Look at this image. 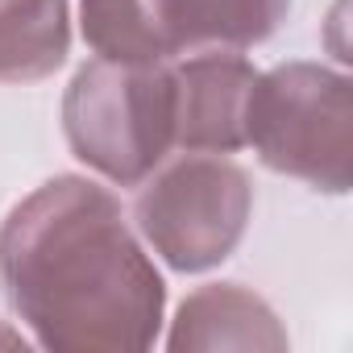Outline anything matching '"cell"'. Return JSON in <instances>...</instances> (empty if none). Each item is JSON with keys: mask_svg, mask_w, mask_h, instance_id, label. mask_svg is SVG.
<instances>
[{"mask_svg": "<svg viewBox=\"0 0 353 353\" xmlns=\"http://www.w3.org/2000/svg\"><path fill=\"white\" fill-rule=\"evenodd\" d=\"M0 291L59 353H141L166 312V283L121 200L83 174H54L5 216Z\"/></svg>", "mask_w": 353, "mask_h": 353, "instance_id": "6da1fadb", "label": "cell"}, {"mask_svg": "<svg viewBox=\"0 0 353 353\" xmlns=\"http://www.w3.org/2000/svg\"><path fill=\"white\" fill-rule=\"evenodd\" d=\"M63 133L83 166L117 188H137L174 150V71L96 54L63 96Z\"/></svg>", "mask_w": 353, "mask_h": 353, "instance_id": "7a4b0ae2", "label": "cell"}, {"mask_svg": "<svg viewBox=\"0 0 353 353\" xmlns=\"http://www.w3.org/2000/svg\"><path fill=\"white\" fill-rule=\"evenodd\" d=\"M353 83L324 63H283L254 79L245 100V145L291 179L345 196L349 192Z\"/></svg>", "mask_w": 353, "mask_h": 353, "instance_id": "3957f363", "label": "cell"}, {"mask_svg": "<svg viewBox=\"0 0 353 353\" xmlns=\"http://www.w3.org/2000/svg\"><path fill=\"white\" fill-rule=\"evenodd\" d=\"M137 188L133 225L179 274H204L233 258L254 216V183L225 154H183Z\"/></svg>", "mask_w": 353, "mask_h": 353, "instance_id": "277c9868", "label": "cell"}, {"mask_svg": "<svg viewBox=\"0 0 353 353\" xmlns=\"http://www.w3.org/2000/svg\"><path fill=\"white\" fill-rule=\"evenodd\" d=\"M174 71V150L237 154L245 145V100L258 79L237 50H200Z\"/></svg>", "mask_w": 353, "mask_h": 353, "instance_id": "5b68a950", "label": "cell"}, {"mask_svg": "<svg viewBox=\"0 0 353 353\" xmlns=\"http://www.w3.org/2000/svg\"><path fill=\"white\" fill-rule=\"evenodd\" d=\"M291 336L274 307L241 283H208L192 291L166 332V349H287Z\"/></svg>", "mask_w": 353, "mask_h": 353, "instance_id": "8992f818", "label": "cell"}, {"mask_svg": "<svg viewBox=\"0 0 353 353\" xmlns=\"http://www.w3.org/2000/svg\"><path fill=\"white\" fill-rule=\"evenodd\" d=\"M291 0H154L162 42L174 54L188 50H245L287 21Z\"/></svg>", "mask_w": 353, "mask_h": 353, "instance_id": "52a82bcc", "label": "cell"}, {"mask_svg": "<svg viewBox=\"0 0 353 353\" xmlns=\"http://www.w3.org/2000/svg\"><path fill=\"white\" fill-rule=\"evenodd\" d=\"M71 54L67 0H0V83L50 79Z\"/></svg>", "mask_w": 353, "mask_h": 353, "instance_id": "ba28073f", "label": "cell"}, {"mask_svg": "<svg viewBox=\"0 0 353 353\" xmlns=\"http://www.w3.org/2000/svg\"><path fill=\"white\" fill-rule=\"evenodd\" d=\"M79 26L100 59L117 63H166L170 50L158 30L154 0H83Z\"/></svg>", "mask_w": 353, "mask_h": 353, "instance_id": "9c48e42d", "label": "cell"}]
</instances>
